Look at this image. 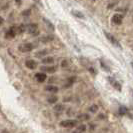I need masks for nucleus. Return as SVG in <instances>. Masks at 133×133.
Segmentation results:
<instances>
[{
  "label": "nucleus",
  "instance_id": "16",
  "mask_svg": "<svg viewBox=\"0 0 133 133\" xmlns=\"http://www.w3.org/2000/svg\"><path fill=\"white\" fill-rule=\"evenodd\" d=\"M74 81H75V78L74 77H72V78H69L68 79V81H67V83L65 84V87H69L72 85V83H73Z\"/></svg>",
  "mask_w": 133,
  "mask_h": 133
},
{
  "label": "nucleus",
  "instance_id": "25",
  "mask_svg": "<svg viewBox=\"0 0 133 133\" xmlns=\"http://www.w3.org/2000/svg\"><path fill=\"white\" fill-rule=\"evenodd\" d=\"M16 3H18V4H20V3H21V0H16Z\"/></svg>",
  "mask_w": 133,
  "mask_h": 133
},
{
  "label": "nucleus",
  "instance_id": "4",
  "mask_svg": "<svg viewBox=\"0 0 133 133\" xmlns=\"http://www.w3.org/2000/svg\"><path fill=\"white\" fill-rule=\"evenodd\" d=\"M18 33V29H17V26H13L11 27L8 31L6 32L5 34V37H6L7 39H11V38H13L16 36V34Z\"/></svg>",
  "mask_w": 133,
  "mask_h": 133
},
{
  "label": "nucleus",
  "instance_id": "10",
  "mask_svg": "<svg viewBox=\"0 0 133 133\" xmlns=\"http://www.w3.org/2000/svg\"><path fill=\"white\" fill-rule=\"evenodd\" d=\"M56 70V68L53 66H44L41 67V71H46L48 73H54Z\"/></svg>",
  "mask_w": 133,
  "mask_h": 133
},
{
  "label": "nucleus",
  "instance_id": "1",
  "mask_svg": "<svg viewBox=\"0 0 133 133\" xmlns=\"http://www.w3.org/2000/svg\"><path fill=\"white\" fill-rule=\"evenodd\" d=\"M77 125V121L76 120H63L60 122V126L64 127V128H72Z\"/></svg>",
  "mask_w": 133,
  "mask_h": 133
},
{
  "label": "nucleus",
  "instance_id": "9",
  "mask_svg": "<svg viewBox=\"0 0 133 133\" xmlns=\"http://www.w3.org/2000/svg\"><path fill=\"white\" fill-rule=\"evenodd\" d=\"M108 80H109V82L113 85L115 89H117V90L121 91V85H120V83H118L117 81H115V80H114L113 78H111V77H108Z\"/></svg>",
  "mask_w": 133,
  "mask_h": 133
},
{
  "label": "nucleus",
  "instance_id": "21",
  "mask_svg": "<svg viewBox=\"0 0 133 133\" xmlns=\"http://www.w3.org/2000/svg\"><path fill=\"white\" fill-rule=\"evenodd\" d=\"M47 52H48L47 50H42V51H39V52H37L36 56H37V57H41V56H43L44 54H46Z\"/></svg>",
  "mask_w": 133,
  "mask_h": 133
},
{
  "label": "nucleus",
  "instance_id": "20",
  "mask_svg": "<svg viewBox=\"0 0 133 133\" xmlns=\"http://www.w3.org/2000/svg\"><path fill=\"white\" fill-rule=\"evenodd\" d=\"M77 130H78V131H79L80 133H81V132H84V131L86 130V126H85V125H80V126L78 127V128H77Z\"/></svg>",
  "mask_w": 133,
  "mask_h": 133
},
{
  "label": "nucleus",
  "instance_id": "29",
  "mask_svg": "<svg viewBox=\"0 0 133 133\" xmlns=\"http://www.w3.org/2000/svg\"><path fill=\"white\" fill-rule=\"evenodd\" d=\"M93 1H95V0H93Z\"/></svg>",
  "mask_w": 133,
  "mask_h": 133
},
{
  "label": "nucleus",
  "instance_id": "6",
  "mask_svg": "<svg viewBox=\"0 0 133 133\" xmlns=\"http://www.w3.org/2000/svg\"><path fill=\"white\" fill-rule=\"evenodd\" d=\"M122 21H123V16L121 14H114L112 16V18H111V22L115 25L122 24Z\"/></svg>",
  "mask_w": 133,
  "mask_h": 133
},
{
  "label": "nucleus",
  "instance_id": "28",
  "mask_svg": "<svg viewBox=\"0 0 133 133\" xmlns=\"http://www.w3.org/2000/svg\"><path fill=\"white\" fill-rule=\"evenodd\" d=\"M131 66L133 67V62H131Z\"/></svg>",
  "mask_w": 133,
  "mask_h": 133
},
{
  "label": "nucleus",
  "instance_id": "15",
  "mask_svg": "<svg viewBox=\"0 0 133 133\" xmlns=\"http://www.w3.org/2000/svg\"><path fill=\"white\" fill-rule=\"evenodd\" d=\"M127 113V108L124 106H121L119 108V114L120 115H124V114Z\"/></svg>",
  "mask_w": 133,
  "mask_h": 133
},
{
  "label": "nucleus",
  "instance_id": "13",
  "mask_svg": "<svg viewBox=\"0 0 133 133\" xmlns=\"http://www.w3.org/2000/svg\"><path fill=\"white\" fill-rule=\"evenodd\" d=\"M54 59L52 57H47V58H44V59H42V62L44 63V64H51V63H53Z\"/></svg>",
  "mask_w": 133,
  "mask_h": 133
},
{
  "label": "nucleus",
  "instance_id": "12",
  "mask_svg": "<svg viewBox=\"0 0 133 133\" xmlns=\"http://www.w3.org/2000/svg\"><path fill=\"white\" fill-rule=\"evenodd\" d=\"M57 100H58L57 96H55V95H51L50 97H48L47 101H48L49 103H56V102H57Z\"/></svg>",
  "mask_w": 133,
  "mask_h": 133
},
{
  "label": "nucleus",
  "instance_id": "7",
  "mask_svg": "<svg viewBox=\"0 0 133 133\" xmlns=\"http://www.w3.org/2000/svg\"><path fill=\"white\" fill-rule=\"evenodd\" d=\"M25 65H26V67L29 68V69H35V68L37 67V63H36V61H34V60H27L26 62H25Z\"/></svg>",
  "mask_w": 133,
  "mask_h": 133
},
{
  "label": "nucleus",
  "instance_id": "8",
  "mask_svg": "<svg viewBox=\"0 0 133 133\" xmlns=\"http://www.w3.org/2000/svg\"><path fill=\"white\" fill-rule=\"evenodd\" d=\"M35 79L37 80L38 82H44L45 79H46V74L42 73V72L36 73V75H35Z\"/></svg>",
  "mask_w": 133,
  "mask_h": 133
},
{
  "label": "nucleus",
  "instance_id": "14",
  "mask_svg": "<svg viewBox=\"0 0 133 133\" xmlns=\"http://www.w3.org/2000/svg\"><path fill=\"white\" fill-rule=\"evenodd\" d=\"M79 120H88L89 119V115L88 114H80L77 117Z\"/></svg>",
  "mask_w": 133,
  "mask_h": 133
},
{
  "label": "nucleus",
  "instance_id": "17",
  "mask_svg": "<svg viewBox=\"0 0 133 133\" xmlns=\"http://www.w3.org/2000/svg\"><path fill=\"white\" fill-rule=\"evenodd\" d=\"M89 111L92 112V113H95L96 111H98V106L97 105H92V106L89 108Z\"/></svg>",
  "mask_w": 133,
  "mask_h": 133
},
{
  "label": "nucleus",
  "instance_id": "22",
  "mask_svg": "<svg viewBox=\"0 0 133 133\" xmlns=\"http://www.w3.org/2000/svg\"><path fill=\"white\" fill-rule=\"evenodd\" d=\"M44 21H45V22H46L47 26H48V27H50V28H51V29H52V30H53V29H54V27H53V25H52V24H51V22H49V21H48V20H47V19H44Z\"/></svg>",
  "mask_w": 133,
  "mask_h": 133
},
{
  "label": "nucleus",
  "instance_id": "24",
  "mask_svg": "<svg viewBox=\"0 0 133 133\" xmlns=\"http://www.w3.org/2000/svg\"><path fill=\"white\" fill-rule=\"evenodd\" d=\"M3 22H4V19H3L2 17H0V26L2 25V23H3Z\"/></svg>",
  "mask_w": 133,
  "mask_h": 133
},
{
  "label": "nucleus",
  "instance_id": "19",
  "mask_svg": "<svg viewBox=\"0 0 133 133\" xmlns=\"http://www.w3.org/2000/svg\"><path fill=\"white\" fill-rule=\"evenodd\" d=\"M72 14H74L75 16H77V17H79V18H84V15L79 12V11H72Z\"/></svg>",
  "mask_w": 133,
  "mask_h": 133
},
{
  "label": "nucleus",
  "instance_id": "3",
  "mask_svg": "<svg viewBox=\"0 0 133 133\" xmlns=\"http://www.w3.org/2000/svg\"><path fill=\"white\" fill-rule=\"evenodd\" d=\"M104 35L106 36L107 39L109 40V41H110V42H111V43L113 44L114 46L118 47V48H121V44H120L119 42H118V40L116 39V38L114 37L112 34L108 33V32H106V31H104Z\"/></svg>",
  "mask_w": 133,
  "mask_h": 133
},
{
  "label": "nucleus",
  "instance_id": "23",
  "mask_svg": "<svg viewBox=\"0 0 133 133\" xmlns=\"http://www.w3.org/2000/svg\"><path fill=\"white\" fill-rule=\"evenodd\" d=\"M29 14H30V10H29V9H27V10H24V11L22 12V15H23V16H28Z\"/></svg>",
  "mask_w": 133,
  "mask_h": 133
},
{
  "label": "nucleus",
  "instance_id": "11",
  "mask_svg": "<svg viewBox=\"0 0 133 133\" xmlns=\"http://www.w3.org/2000/svg\"><path fill=\"white\" fill-rule=\"evenodd\" d=\"M46 89L47 91H49V92H52V93H55V92H57L58 91V88L55 86H52V85H49V86H46Z\"/></svg>",
  "mask_w": 133,
  "mask_h": 133
},
{
  "label": "nucleus",
  "instance_id": "18",
  "mask_svg": "<svg viewBox=\"0 0 133 133\" xmlns=\"http://www.w3.org/2000/svg\"><path fill=\"white\" fill-rule=\"evenodd\" d=\"M63 109H64L63 105H60V104L59 105H56V106L54 107V110H55V111H57V112H61Z\"/></svg>",
  "mask_w": 133,
  "mask_h": 133
},
{
  "label": "nucleus",
  "instance_id": "30",
  "mask_svg": "<svg viewBox=\"0 0 133 133\" xmlns=\"http://www.w3.org/2000/svg\"><path fill=\"white\" fill-rule=\"evenodd\" d=\"M132 17H133V15H132Z\"/></svg>",
  "mask_w": 133,
  "mask_h": 133
},
{
  "label": "nucleus",
  "instance_id": "26",
  "mask_svg": "<svg viewBox=\"0 0 133 133\" xmlns=\"http://www.w3.org/2000/svg\"><path fill=\"white\" fill-rule=\"evenodd\" d=\"M73 133H80V132H79V131H78V130H76V131H74Z\"/></svg>",
  "mask_w": 133,
  "mask_h": 133
},
{
  "label": "nucleus",
  "instance_id": "2",
  "mask_svg": "<svg viewBox=\"0 0 133 133\" xmlns=\"http://www.w3.org/2000/svg\"><path fill=\"white\" fill-rule=\"evenodd\" d=\"M26 30L27 32L31 35H38L39 34V31H38V26L36 24H27L26 25Z\"/></svg>",
  "mask_w": 133,
  "mask_h": 133
},
{
  "label": "nucleus",
  "instance_id": "5",
  "mask_svg": "<svg viewBox=\"0 0 133 133\" xmlns=\"http://www.w3.org/2000/svg\"><path fill=\"white\" fill-rule=\"evenodd\" d=\"M32 49H33V45L31 43H24L19 46V50L23 53H28V52L32 51Z\"/></svg>",
  "mask_w": 133,
  "mask_h": 133
},
{
  "label": "nucleus",
  "instance_id": "27",
  "mask_svg": "<svg viewBox=\"0 0 133 133\" xmlns=\"http://www.w3.org/2000/svg\"><path fill=\"white\" fill-rule=\"evenodd\" d=\"M2 133H8V132H7V130H4V131H2Z\"/></svg>",
  "mask_w": 133,
  "mask_h": 133
}]
</instances>
